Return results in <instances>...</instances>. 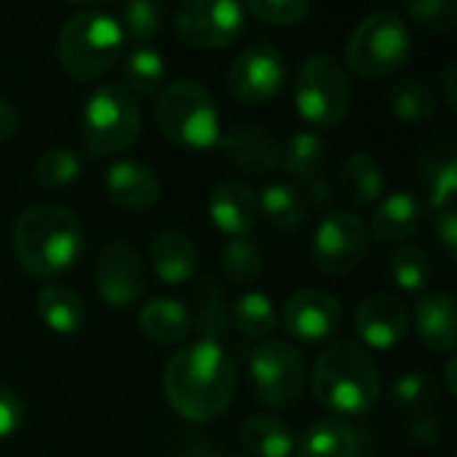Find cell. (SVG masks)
Instances as JSON below:
<instances>
[{
  "label": "cell",
  "instance_id": "cell-1",
  "mask_svg": "<svg viewBox=\"0 0 457 457\" xmlns=\"http://www.w3.org/2000/svg\"><path fill=\"white\" fill-rule=\"evenodd\" d=\"M238 391V370L220 343L179 345L163 367V396L190 423H209L228 412Z\"/></svg>",
  "mask_w": 457,
  "mask_h": 457
},
{
  "label": "cell",
  "instance_id": "cell-2",
  "mask_svg": "<svg viewBox=\"0 0 457 457\" xmlns=\"http://www.w3.org/2000/svg\"><path fill=\"white\" fill-rule=\"evenodd\" d=\"M83 225L70 206L32 204L13 225V252L19 265L40 281L67 273L83 254Z\"/></svg>",
  "mask_w": 457,
  "mask_h": 457
},
{
  "label": "cell",
  "instance_id": "cell-3",
  "mask_svg": "<svg viewBox=\"0 0 457 457\" xmlns=\"http://www.w3.org/2000/svg\"><path fill=\"white\" fill-rule=\"evenodd\" d=\"M311 391L324 410L343 420L367 415L380 399V372L361 343L332 340L313 361Z\"/></svg>",
  "mask_w": 457,
  "mask_h": 457
},
{
  "label": "cell",
  "instance_id": "cell-4",
  "mask_svg": "<svg viewBox=\"0 0 457 457\" xmlns=\"http://www.w3.org/2000/svg\"><path fill=\"white\" fill-rule=\"evenodd\" d=\"M123 29L107 11H78L67 16L56 35V59L78 83H94L120 59Z\"/></svg>",
  "mask_w": 457,
  "mask_h": 457
},
{
  "label": "cell",
  "instance_id": "cell-5",
  "mask_svg": "<svg viewBox=\"0 0 457 457\" xmlns=\"http://www.w3.org/2000/svg\"><path fill=\"white\" fill-rule=\"evenodd\" d=\"M155 123L161 134L182 150H209L220 145V110L206 86L190 78L161 86L155 99Z\"/></svg>",
  "mask_w": 457,
  "mask_h": 457
},
{
  "label": "cell",
  "instance_id": "cell-6",
  "mask_svg": "<svg viewBox=\"0 0 457 457\" xmlns=\"http://www.w3.org/2000/svg\"><path fill=\"white\" fill-rule=\"evenodd\" d=\"M412 56L410 24L394 11L367 13L345 40L343 67L367 80H383L399 72Z\"/></svg>",
  "mask_w": 457,
  "mask_h": 457
},
{
  "label": "cell",
  "instance_id": "cell-7",
  "mask_svg": "<svg viewBox=\"0 0 457 457\" xmlns=\"http://www.w3.org/2000/svg\"><path fill=\"white\" fill-rule=\"evenodd\" d=\"M142 134V110L137 96L120 83L96 86L83 107V139L91 155L110 158L137 145Z\"/></svg>",
  "mask_w": 457,
  "mask_h": 457
},
{
  "label": "cell",
  "instance_id": "cell-8",
  "mask_svg": "<svg viewBox=\"0 0 457 457\" xmlns=\"http://www.w3.org/2000/svg\"><path fill=\"white\" fill-rule=\"evenodd\" d=\"M353 102L348 70L329 54H311L303 59L295 78V107L313 129H337Z\"/></svg>",
  "mask_w": 457,
  "mask_h": 457
},
{
  "label": "cell",
  "instance_id": "cell-9",
  "mask_svg": "<svg viewBox=\"0 0 457 457\" xmlns=\"http://www.w3.org/2000/svg\"><path fill=\"white\" fill-rule=\"evenodd\" d=\"M254 394L265 407L287 410L300 402L308 386L305 356L287 340H265L249 359Z\"/></svg>",
  "mask_w": 457,
  "mask_h": 457
},
{
  "label": "cell",
  "instance_id": "cell-10",
  "mask_svg": "<svg viewBox=\"0 0 457 457\" xmlns=\"http://www.w3.org/2000/svg\"><path fill=\"white\" fill-rule=\"evenodd\" d=\"M370 249V230L367 222L345 209L329 212L313 230L311 238V257L321 273L345 276L356 270Z\"/></svg>",
  "mask_w": 457,
  "mask_h": 457
},
{
  "label": "cell",
  "instance_id": "cell-11",
  "mask_svg": "<svg viewBox=\"0 0 457 457\" xmlns=\"http://www.w3.org/2000/svg\"><path fill=\"white\" fill-rule=\"evenodd\" d=\"M246 29V11L233 0H187L174 13V32L190 48L233 46Z\"/></svg>",
  "mask_w": 457,
  "mask_h": 457
},
{
  "label": "cell",
  "instance_id": "cell-12",
  "mask_svg": "<svg viewBox=\"0 0 457 457\" xmlns=\"http://www.w3.org/2000/svg\"><path fill=\"white\" fill-rule=\"evenodd\" d=\"M287 83V59L268 40L249 43L228 70V88L244 104H265L281 94Z\"/></svg>",
  "mask_w": 457,
  "mask_h": 457
},
{
  "label": "cell",
  "instance_id": "cell-13",
  "mask_svg": "<svg viewBox=\"0 0 457 457\" xmlns=\"http://www.w3.org/2000/svg\"><path fill=\"white\" fill-rule=\"evenodd\" d=\"M145 265L139 252L126 241L107 244L94 265V287L107 308L123 311L145 295Z\"/></svg>",
  "mask_w": 457,
  "mask_h": 457
},
{
  "label": "cell",
  "instance_id": "cell-14",
  "mask_svg": "<svg viewBox=\"0 0 457 457\" xmlns=\"http://www.w3.org/2000/svg\"><path fill=\"white\" fill-rule=\"evenodd\" d=\"M281 327L297 343L319 345L343 327V305L327 289H300L281 308Z\"/></svg>",
  "mask_w": 457,
  "mask_h": 457
},
{
  "label": "cell",
  "instance_id": "cell-15",
  "mask_svg": "<svg viewBox=\"0 0 457 457\" xmlns=\"http://www.w3.org/2000/svg\"><path fill=\"white\" fill-rule=\"evenodd\" d=\"M410 324L407 305L391 292H372L356 308V332L367 351L399 348L410 335Z\"/></svg>",
  "mask_w": 457,
  "mask_h": 457
},
{
  "label": "cell",
  "instance_id": "cell-16",
  "mask_svg": "<svg viewBox=\"0 0 457 457\" xmlns=\"http://www.w3.org/2000/svg\"><path fill=\"white\" fill-rule=\"evenodd\" d=\"M220 147L238 171L262 177V174H273L276 169H281L284 145L265 126L238 123L220 137Z\"/></svg>",
  "mask_w": 457,
  "mask_h": 457
},
{
  "label": "cell",
  "instance_id": "cell-17",
  "mask_svg": "<svg viewBox=\"0 0 457 457\" xmlns=\"http://www.w3.org/2000/svg\"><path fill=\"white\" fill-rule=\"evenodd\" d=\"M104 190L107 198L129 214H145L161 201L158 174L137 158L115 161L104 174Z\"/></svg>",
  "mask_w": 457,
  "mask_h": 457
},
{
  "label": "cell",
  "instance_id": "cell-18",
  "mask_svg": "<svg viewBox=\"0 0 457 457\" xmlns=\"http://www.w3.org/2000/svg\"><path fill=\"white\" fill-rule=\"evenodd\" d=\"M209 217L228 238H244L260 220L257 190L241 179H222L209 193Z\"/></svg>",
  "mask_w": 457,
  "mask_h": 457
},
{
  "label": "cell",
  "instance_id": "cell-19",
  "mask_svg": "<svg viewBox=\"0 0 457 457\" xmlns=\"http://www.w3.org/2000/svg\"><path fill=\"white\" fill-rule=\"evenodd\" d=\"M297 457H367L370 442L367 434L343 420V418H327L313 423L297 442Z\"/></svg>",
  "mask_w": 457,
  "mask_h": 457
},
{
  "label": "cell",
  "instance_id": "cell-20",
  "mask_svg": "<svg viewBox=\"0 0 457 457\" xmlns=\"http://www.w3.org/2000/svg\"><path fill=\"white\" fill-rule=\"evenodd\" d=\"M147 257H150L155 276L169 287H179V284H187L190 278H195L198 249L190 241V236L182 230L163 228V230L153 233V238L147 244Z\"/></svg>",
  "mask_w": 457,
  "mask_h": 457
},
{
  "label": "cell",
  "instance_id": "cell-21",
  "mask_svg": "<svg viewBox=\"0 0 457 457\" xmlns=\"http://www.w3.org/2000/svg\"><path fill=\"white\" fill-rule=\"evenodd\" d=\"M415 329L420 343L434 353L457 348V303L453 292H428L415 303Z\"/></svg>",
  "mask_w": 457,
  "mask_h": 457
},
{
  "label": "cell",
  "instance_id": "cell-22",
  "mask_svg": "<svg viewBox=\"0 0 457 457\" xmlns=\"http://www.w3.org/2000/svg\"><path fill=\"white\" fill-rule=\"evenodd\" d=\"M420 222H423V201L410 190H399L378 204L367 230L370 238L380 244H402L420 230Z\"/></svg>",
  "mask_w": 457,
  "mask_h": 457
},
{
  "label": "cell",
  "instance_id": "cell-23",
  "mask_svg": "<svg viewBox=\"0 0 457 457\" xmlns=\"http://www.w3.org/2000/svg\"><path fill=\"white\" fill-rule=\"evenodd\" d=\"M420 179L426 187V204L431 212L457 204V145L453 139H436L420 161Z\"/></svg>",
  "mask_w": 457,
  "mask_h": 457
},
{
  "label": "cell",
  "instance_id": "cell-24",
  "mask_svg": "<svg viewBox=\"0 0 457 457\" xmlns=\"http://www.w3.org/2000/svg\"><path fill=\"white\" fill-rule=\"evenodd\" d=\"M139 332L158 348L179 345L193 332L190 327V308L177 297H153L142 303L137 313Z\"/></svg>",
  "mask_w": 457,
  "mask_h": 457
},
{
  "label": "cell",
  "instance_id": "cell-25",
  "mask_svg": "<svg viewBox=\"0 0 457 457\" xmlns=\"http://www.w3.org/2000/svg\"><path fill=\"white\" fill-rule=\"evenodd\" d=\"M238 439L252 457H292L297 450L292 426L268 412L249 415L238 431Z\"/></svg>",
  "mask_w": 457,
  "mask_h": 457
},
{
  "label": "cell",
  "instance_id": "cell-26",
  "mask_svg": "<svg viewBox=\"0 0 457 457\" xmlns=\"http://www.w3.org/2000/svg\"><path fill=\"white\" fill-rule=\"evenodd\" d=\"M337 185H340V193L351 204L370 206L386 193V171H383L380 161L372 153L356 150L343 161Z\"/></svg>",
  "mask_w": 457,
  "mask_h": 457
},
{
  "label": "cell",
  "instance_id": "cell-27",
  "mask_svg": "<svg viewBox=\"0 0 457 457\" xmlns=\"http://www.w3.org/2000/svg\"><path fill=\"white\" fill-rule=\"evenodd\" d=\"M324 161H327V142L313 129L295 131L281 150V169L287 171L289 182H295L297 187L321 179Z\"/></svg>",
  "mask_w": 457,
  "mask_h": 457
},
{
  "label": "cell",
  "instance_id": "cell-28",
  "mask_svg": "<svg viewBox=\"0 0 457 457\" xmlns=\"http://www.w3.org/2000/svg\"><path fill=\"white\" fill-rule=\"evenodd\" d=\"M35 308L40 321L56 335H75L86 321V303L67 284H46L35 297Z\"/></svg>",
  "mask_w": 457,
  "mask_h": 457
},
{
  "label": "cell",
  "instance_id": "cell-29",
  "mask_svg": "<svg viewBox=\"0 0 457 457\" xmlns=\"http://www.w3.org/2000/svg\"><path fill=\"white\" fill-rule=\"evenodd\" d=\"M190 327L195 329L198 340L220 343L230 329V311L225 305V295L214 278H198L193 287V311Z\"/></svg>",
  "mask_w": 457,
  "mask_h": 457
},
{
  "label": "cell",
  "instance_id": "cell-30",
  "mask_svg": "<svg viewBox=\"0 0 457 457\" xmlns=\"http://www.w3.org/2000/svg\"><path fill=\"white\" fill-rule=\"evenodd\" d=\"M260 217H265V222L276 230H295L308 220V201L303 195V190L289 182V179H278L265 185L260 193Z\"/></svg>",
  "mask_w": 457,
  "mask_h": 457
},
{
  "label": "cell",
  "instance_id": "cell-31",
  "mask_svg": "<svg viewBox=\"0 0 457 457\" xmlns=\"http://www.w3.org/2000/svg\"><path fill=\"white\" fill-rule=\"evenodd\" d=\"M442 402V383L428 372H404L388 388V404L412 418L431 415Z\"/></svg>",
  "mask_w": 457,
  "mask_h": 457
},
{
  "label": "cell",
  "instance_id": "cell-32",
  "mask_svg": "<svg viewBox=\"0 0 457 457\" xmlns=\"http://www.w3.org/2000/svg\"><path fill=\"white\" fill-rule=\"evenodd\" d=\"M388 107L402 123H428L436 115V94L423 78H404L394 83Z\"/></svg>",
  "mask_w": 457,
  "mask_h": 457
},
{
  "label": "cell",
  "instance_id": "cell-33",
  "mask_svg": "<svg viewBox=\"0 0 457 457\" xmlns=\"http://www.w3.org/2000/svg\"><path fill=\"white\" fill-rule=\"evenodd\" d=\"M166 78V64L161 51L150 46H134L123 59V88H129L134 96H150L161 91Z\"/></svg>",
  "mask_w": 457,
  "mask_h": 457
},
{
  "label": "cell",
  "instance_id": "cell-34",
  "mask_svg": "<svg viewBox=\"0 0 457 457\" xmlns=\"http://www.w3.org/2000/svg\"><path fill=\"white\" fill-rule=\"evenodd\" d=\"M230 321L244 337L265 340L278 327V313L265 292H244L230 311Z\"/></svg>",
  "mask_w": 457,
  "mask_h": 457
},
{
  "label": "cell",
  "instance_id": "cell-35",
  "mask_svg": "<svg viewBox=\"0 0 457 457\" xmlns=\"http://www.w3.org/2000/svg\"><path fill=\"white\" fill-rule=\"evenodd\" d=\"M83 171V155L75 147L56 145L37 155L32 163V179L46 190H62L72 185Z\"/></svg>",
  "mask_w": 457,
  "mask_h": 457
},
{
  "label": "cell",
  "instance_id": "cell-36",
  "mask_svg": "<svg viewBox=\"0 0 457 457\" xmlns=\"http://www.w3.org/2000/svg\"><path fill=\"white\" fill-rule=\"evenodd\" d=\"M115 21L120 24L126 40H134L137 46H147L153 37H158L163 32L166 13L158 3L131 0V3H120L115 8Z\"/></svg>",
  "mask_w": 457,
  "mask_h": 457
},
{
  "label": "cell",
  "instance_id": "cell-37",
  "mask_svg": "<svg viewBox=\"0 0 457 457\" xmlns=\"http://www.w3.org/2000/svg\"><path fill=\"white\" fill-rule=\"evenodd\" d=\"M220 265L233 284H254L265 270V252L249 236L230 238L220 252Z\"/></svg>",
  "mask_w": 457,
  "mask_h": 457
},
{
  "label": "cell",
  "instance_id": "cell-38",
  "mask_svg": "<svg viewBox=\"0 0 457 457\" xmlns=\"http://www.w3.org/2000/svg\"><path fill=\"white\" fill-rule=\"evenodd\" d=\"M388 270L404 292H423L431 284L434 262L426 249H420L415 244H404L391 254Z\"/></svg>",
  "mask_w": 457,
  "mask_h": 457
},
{
  "label": "cell",
  "instance_id": "cell-39",
  "mask_svg": "<svg viewBox=\"0 0 457 457\" xmlns=\"http://www.w3.org/2000/svg\"><path fill=\"white\" fill-rule=\"evenodd\" d=\"M404 13L415 27L428 29V32H450L457 24L455 0H415V3H407Z\"/></svg>",
  "mask_w": 457,
  "mask_h": 457
},
{
  "label": "cell",
  "instance_id": "cell-40",
  "mask_svg": "<svg viewBox=\"0 0 457 457\" xmlns=\"http://www.w3.org/2000/svg\"><path fill=\"white\" fill-rule=\"evenodd\" d=\"M244 11L273 27H292L311 13V5L305 0H249Z\"/></svg>",
  "mask_w": 457,
  "mask_h": 457
},
{
  "label": "cell",
  "instance_id": "cell-41",
  "mask_svg": "<svg viewBox=\"0 0 457 457\" xmlns=\"http://www.w3.org/2000/svg\"><path fill=\"white\" fill-rule=\"evenodd\" d=\"M21 420H24V402L13 388L0 383V439L13 436Z\"/></svg>",
  "mask_w": 457,
  "mask_h": 457
},
{
  "label": "cell",
  "instance_id": "cell-42",
  "mask_svg": "<svg viewBox=\"0 0 457 457\" xmlns=\"http://www.w3.org/2000/svg\"><path fill=\"white\" fill-rule=\"evenodd\" d=\"M447 434V420L445 418H434V415H426V418H412L407 423V436L410 442L420 445V447H431V445H439Z\"/></svg>",
  "mask_w": 457,
  "mask_h": 457
},
{
  "label": "cell",
  "instance_id": "cell-43",
  "mask_svg": "<svg viewBox=\"0 0 457 457\" xmlns=\"http://www.w3.org/2000/svg\"><path fill=\"white\" fill-rule=\"evenodd\" d=\"M434 233H436L439 244L445 246V254H447L450 260H455V252H457L455 206H447V209H439V212H434Z\"/></svg>",
  "mask_w": 457,
  "mask_h": 457
},
{
  "label": "cell",
  "instance_id": "cell-44",
  "mask_svg": "<svg viewBox=\"0 0 457 457\" xmlns=\"http://www.w3.org/2000/svg\"><path fill=\"white\" fill-rule=\"evenodd\" d=\"M16 129H19V107L11 99L0 96V145H5L16 134Z\"/></svg>",
  "mask_w": 457,
  "mask_h": 457
},
{
  "label": "cell",
  "instance_id": "cell-45",
  "mask_svg": "<svg viewBox=\"0 0 457 457\" xmlns=\"http://www.w3.org/2000/svg\"><path fill=\"white\" fill-rule=\"evenodd\" d=\"M445 96H447V104L455 110L457 107V64L450 62L447 70H445Z\"/></svg>",
  "mask_w": 457,
  "mask_h": 457
},
{
  "label": "cell",
  "instance_id": "cell-46",
  "mask_svg": "<svg viewBox=\"0 0 457 457\" xmlns=\"http://www.w3.org/2000/svg\"><path fill=\"white\" fill-rule=\"evenodd\" d=\"M455 370H457V359L453 356L447 364H445V388L450 396H457V383H455Z\"/></svg>",
  "mask_w": 457,
  "mask_h": 457
},
{
  "label": "cell",
  "instance_id": "cell-47",
  "mask_svg": "<svg viewBox=\"0 0 457 457\" xmlns=\"http://www.w3.org/2000/svg\"><path fill=\"white\" fill-rule=\"evenodd\" d=\"M230 457H233V455H230Z\"/></svg>",
  "mask_w": 457,
  "mask_h": 457
}]
</instances>
